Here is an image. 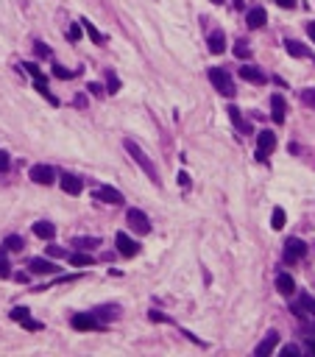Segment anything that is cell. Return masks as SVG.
I'll return each mask as SVG.
<instances>
[{"mask_svg": "<svg viewBox=\"0 0 315 357\" xmlns=\"http://www.w3.org/2000/svg\"><path fill=\"white\" fill-rule=\"evenodd\" d=\"M307 352H312V354H315V341H310V343H307Z\"/></svg>", "mask_w": 315, "mask_h": 357, "instance_id": "7dc6e473", "label": "cell"}, {"mask_svg": "<svg viewBox=\"0 0 315 357\" xmlns=\"http://www.w3.org/2000/svg\"><path fill=\"white\" fill-rule=\"evenodd\" d=\"M226 112H229V117H231V123H234V126H237V129H240V132H243V134H251V123H246V120H243V115H240V109H237V106H234V104H231V106H229V109H226Z\"/></svg>", "mask_w": 315, "mask_h": 357, "instance_id": "ac0fdd59", "label": "cell"}, {"mask_svg": "<svg viewBox=\"0 0 315 357\" xmlns=\"http://www.w3.org/2000/svg\"><path fill=\"white\" fill-rule=\"evenodd\" d=\"M28 176H31L37 184H53L56 182V170H53L50 165H34Z\"/></svg>", "mask_w": 315, "mask_h": 357, "instance_id": "30bf717a", "label": "cell"}, {"mask_svg": "<svg viewBox=\"0 0 315 357\" xmlns=\"http://www.w3.org/2000/svg\"><path fill=\"white\" fill-rule=\"evenodd\" d=\"M231 3H234V9H240V6H243V0H231Z\"/></svg>", "mask_w": 315, "mask_h": 357, "instance_id": "c3c4849f", "label": "cell"}, {"mask_svg": "<svg viewBox=\"0 0 315 357\" xmlns=\"http://www.w3.org/2000/svg\"><path fill=\"white\" fill-rule=\"evenodd\" d=\"M81 26H84V28H87V34H90V39H92V42H95V45H103V42H106V37H103V34H100V31H98V28H95V26H92V22H87V20H81Z\"/></svg>", "mask_w": 315, "mask_h": 357, "instance_id": "cb8c5ba5", "label": "cell"}, {"mask_svg": "<svg viewBox=\"0 0 315 357\" xmlns=\"http://www.w3.org/2000/svg\"><path fill=\"white\" fill-rule=\"evenodd\" d=\"M179 184H181V187H184V190H187V187H190V176H187V173H184V170H181V173H179Z\"/></svg>", "mask_w": 315, "mask_h": 357, "instance_id": "b9f144b4", "label": "cell"}, {"mask_svg": "<svg viewBox=\"0 0 315 357\" xmlns=\"http://www.w3.org/2000/svg\"><path fill=\"white\" fill-rule=\"evenodd\" d=\"M293 354H296V357L301 354V349L296 346V343H290V346H284V349H282V357H293Z\"/></svg>", "mask_w": 315, "mask_h": 357, "instance_id": "74e56055", "label": "cell"}, {"mask_svg": "<svg viewBox=\"0 0 315 357\" xmlns=\"http://www.w3.org/2000/svg\"><path fill=\"white\" fill-rule=\"evenodd\" d=\"M34 50H37V56H42V59L50 56V47H47L45 42H34Z\"/></svg>", "mask_w": 315, "mask_h": 357, "instance_id": "d590c367", "label": "cell"}, {"mask_svg": "<svg viewBox=\"0 0 315 357\" xmlns=\"http://www.w3.org/2000/svg\"><path fill=\"white\" fill-rule=\"evenodd\" d=\"M240 75H243L246 81H254V84H265V81H268V79H265V73H262V70H259V67H251V64L240 67Z\"/></svg>", "mask_w": 315, "mask_h": 357, "instance_id": "2e32d148", "label": "cell"}, {"mask_svg": "<svg viewBox=\"0 0 315 357\" xmlns=\"http://www.w3.org/2000/svg\"><path fill=\"white\" fill-rule=\"evenodd\" d=\"M299 318H307V315H315V299L310 293H299V299H296V304L290 307Z\"/></svg>", "mask_w": 315, "mask_h": 357, "instance_id": "9c48e42d", "label": "cell"}, {"mask_svg": "<svg viewBox=\"0 0 315 357\" xmlns=\"http://www.w3.org/2000/svg\"><path fill=\"white\" fill-rule=\"evenodd\" d=\"M212 3H218V6H221V3H226V0H212Z\"/></svg>", "mask_w": 315, "mask_h": 357, "instance_id": "681fc988", "label": "cell"}, {"mask_svg": "<svg viewBox=\"0 0 315 357\" xmlns=\"http://www.w3.org/2000/svg\"><path fill=\"white\" fill-rule=\"evenodd\" d=\"M87 89H90L92 95H100V92H103V87H100V84H90V87H87Z\"/></svg>", "mask_w": 315, "mask_h": 357, "instance_id": "ee69618b", "label": "cell"}, {"mask_svg": "<svg viewBox=\"0 0 315 357\" xmlns=\"http://www.w3.org/2000/svg\"><path fill=\"white\" fill-rule=\"evenodd\" d=\"M28 268H31L34 273H56L59 268L50 263V260H42V257H34L31 263H28Z\"/></svg>", "mask_w": 315, "mask_h": 357, "instance_id": "e0dca14e", "label": "cell"}, {"mask_svg": "<svg viewBox=\"0 0 315 357\" xmlns=\"http://www.w3.org/2000/svg\"><path fill=\"white\" fill-rule=\"evenodd\" d=\"M47 257H67V251L59 246H47Z\"/></svg>", "mask_w": 315, "mask_h": 357, "instance_id": "f35d334b", "label": "cell"}, {"mask_svg": "<svg viewBox=\"0 0 315 357\" xmlns=\"http://www.w3.org/2000/svg\"><path fill=\"white\" fill-rule=\"evenodd\" d=\"M53 75H56V79H64V81H67V79H73V70H67V67H62V64H56V67H53Z\"/></svg>", "mask_w": 315, "mask_h": 357, "instance_id": "d6a6232c", "label": "cell"}, {"mask_svg": "<svg viewBox=\"0 0 315 357\" xmlns=\"http://www.w3.org/2000/svg\"><path fill=\"white\" fill-rule=\"evenodd\" d=\"M284 47H287V53H290V56H296V59H307V56H310V50H307L301 42H296V39H287Z\"/></svg>", "mask_w": 315, "mask_h": 357, "instance_id": "44dd1931", "label": "cell"}, {"mask_svg": "<svg viewBox=\"0 0 315 357\" xmlns=\"http://www.w3.org/2000/svg\"><path fill=\"white\" fill-rule=\"evenodd\" d=\"M6 276H11V265L6 260V246H3V251H0V279H6Z\"/></svg>", "mask_w": 315, "mask_h": 357, "instance_id": "83f0119b", "label": "cell"}, {"mask_svg": "<svg viewBox=\"0 0 315 357\" xmlns=\"http://www.w3.org/2000/svg\"><path fill=\"white\" fill-rule=\"evenodd\" d=\"M276 3L282 6V9H293V6H296V0H276Z\"/></svg>", "mask_w": 315, "mask_h": 357, "instance_id": "7bdbcfd3", "label": "cell"}, {"mask_svg": "<svg viewBox=\"0 0 315 357\" xmlns=\"http://www.w3.org/2000/svg\"><path fill=\"white\" fill-rule=\"evenodd\" d=\"M73 246L78 248V251H90V248H98L100 246V237H75Z\"/></svg>", "mask_w": 315, "mask_h": 357, "instance_id": "7402d4cb", "label": "cell"}, {"mask_svg": "<svg viewBox=\"0 0 315 357\" xmlns=\"http://www.w3.org/2000/svg\"><path fill=\"white\" fill-rule=\"evenodd\" d=\"M276 148V134L271 132V129H262V132L257 134V159L259 162H265L268 159V154Z\"/></svg>", "mask_w": 315, "mask_h": 357, "instance_id": "3957f363", "label": "cell"}, {"mask_svg": "<svg viewBox=\"0 0 315 357\" xmlns=\"http://www.w3.org/2000/svg\"><path fill=\"white\" fill-rule=\"evenodd\" d=\"M22 326H25V329H34V332L42 329V324H39V321H34V318H25V321H22Z\"/></svg>", "mask_w": 315, "mask_h": 357, "instance_id": "60d3db41", "label": "cell"}, {"mask_svg": "<svg viewBox=\"0 0 315 357\" xmlns=\"http://www.w3.org/2000/svg\"><path fill=\"white\" fill-rule=\"evenodd\" d=\"M307 254V246L304 240H299V237H287V243H284V263H299L301 257Z\"/></svg>", "mask_w": 315, "mask_h": 357, "instance_id": "277c9868", "label": "cell"}, {"mask_svg": "<svg viewBox=\"0 0 315 357\" xmlns=\"http://www.w3.org/2000/svg\"><path fill=\"white\" fill-rule=\"evenodd\" d=\"M37 89H39V95H42V98H47L53 106H59V98H56V95H50V89L45 87V81H37Z\"/></svg>", "mask_w": 315, "mask_h": 357, "instance_id": "f1b7e54d", "label": "cell"}, {"mask_svg": "<svg viewBox=\"0 0 315 357\" xmlns=\"http://www.w3.org/2000/svg\"><path fill=\"white\" fill-rule=\"evenodd\" d=\"M234 56H237V59H248V56H251V50H248V45L243 42V39L234 45Z\"/></svg>", "mask_w": 315, "mask_h": 357, "instance_id": "836d02e7", "label": "cell"}, {"mask_svg": "<svg viewBox=\"0 0 315 357\" xmlns=\"http://www.w3.org/2000/svg\"><path fill=\"white\" fill-rule=\"evenodd\" d=\"M11 318H14V321H20V324H22V321H25V318H31V315H28L25 307H14V310H11Z\"/></svg>", "mask_w": 315, "mask_h": 357, "instance_id": "e575fe53", "label": "cell"}, {"mask_svg": "<svg viewBox=\"0 0 315 357\" xmlns=\"http://www.w3.org/2000/svg\"><path fill=\"white\" fill-rule=\"evenodd\" d=\"M67 260H70V265H75V268H81V265H92V257H90V254H84V251H73V254H67Z\"/></svg>", "mask_w": 315, "mask_h": 357, "instance_id": "603a6c76", "label": "cell"}, {"mask_svg": "<svg viewBox=\"0 0 315 357\" xmlns=\"http://www.w3.org/2000/svg\"><path fill=\"white\" fill-rule=\"evenodd\" d=\"M117 89H120V79H117L115 73H106V92H112V95H117Z\"/></svg>", "mask_w": 315, "mask_h": 357, "instance_id": "d4e9b609", "label": "cell"}, {"mask_svg": "<svg viewBox=\"0 0 315 357\" xmlns=\"http://www.w3.org/2000/svg\"><path fill=\"white\" fill-rule=\"evenodd\" d=\"M209 81H212V87L218 89L221 95H234V81H231V75H229V70H223V67H209Z\"/></svg>", "mask_w": 315, "mask_h": 357, "instance_id": "7a4b0ae2", "label": "cell"}, {"mask_svg": "<svg viewBox=\"0 0 315 357\" xmlns=\"http://www.w3.org/2000/svg\"><path fill=\"white\" fill-rule=\"evenodd\" d=\"M92 198L95 201H103V204H123V193L115 187H109V184H103V187H95L92 190Z\"/></svg>", "mask_w": 315, "mask_h": 357, "instance_id": "8992f818", "label": "cell"}, {"mask_svg": "<svg viewBox=\"0 0 315 357\" xmlns=\"http://www.w3.org/2000/svg\"><path fill=\"white\" fill-rule=\"evenodd\" d=\"M276 343H279V335H276V332H268V335H265V341L259 343L254 352H257V357H268L273 349H276Z\"/></svg>", "mask_w": 315, "mask_h": 357, "instance_id": "5bb4252c", "label": "cell"}, {"mask_svg": "<svg viewBox=\"0 0 315 357\" xmlns=\"http://www.w3.org/2000/svg\"><path fill=\"white\" fill-rule=\"evenodd\" d=\"M271 226H273V229H282V226H284V210H282V207H276V210L271 212Z\"/></svg>", "mask_w": 315, "mask_h": 357, "instance_id": "484cf974", "label": "cell"}, {"mask_svg": "<svg viewBox=\"0 0 315 357\" xmlns=\"http://www.w3.org/2000/svg\"><path fill=\"white\" fill-rule=\"evenodd\" d=\"M246 22H248V28H262L265 22H268V11L257 6V9H251V11L246 14Z\"/></svg>", "mask_w": 315, "mask_h": 357, "instance_id": "4fadbf2b", "label": "cell"}, {"mask_svg": "<svg viewBox=\"0 0 315 357\" xmlns=\"http://www.w3.org/2000/svg\"><path fill=\"white\" fill-rule=\"evenodd\" d=\"M34 235L42 237V240H50V237L56 235V226H53L50 221H37L34 223Z\"/></svg>", "mask_w": 315, "mask_h": 357, "instance_id": "d6986e66", "label": "cell"}, {"mask_svg": "<svg viewBox=\"0 0 315 357\" xmlns=\"http://www.w3.org/2000/svg\"><path fill=\"white\" fill-rule=\"evenodd\" d=\"M9 251H22V237L20 235H11V237H6V243H3Z\"/></svg>", "mask_w": 315, "mask_h": 357, "instance_id": "4316f807", "label": "cell"}, {"mask_svg": "<svg viewBox=\"0 0 315 357\" xmlns=\"http://www.w3.org/2000/svg\"><path fill=\"white\" fill-rule=\"evenodd\" d=\"M117 313H120L117 307H98V310H95V315H98V318H115Z\"/></svg>", "mask_w": 315, "mask_h": 357, "instance_id": "1f68e13d", "label": "cell"}, {"mask_svg": "<svg viewBox=\"0 0 315 357\" xmlns=\"http://www.w3.org/2000/svg\"><path fill=\"white\" fill-rule=\"evenodd\" d=\"M75 106H78V109H84V106H87V98H84V95H78V98H75Z\"/></svg>", "mask_w": 315, "mask_h": 357, "instance_id": "bcb514c9", "label": "cell"}, {"mask_svg": "<svg viewBox=\"0 0 315 357\" xmlns=\"http://www.w3.org/2000/svg\"><path fill=\"white\" fill-rule=\"evenodd\" d=\"M126 221H128V226H132L137 235H148V232H151V221H148V215L142 210H128Z\"/></svg>", "mask_w": 315, "mask_h": 357, "instance_id": "5b68a950", "label": "cell"}, {"mask_svg": "<svg viewBox=\"0 0 315 357\" xmlns=\"http://www.w3.org/2000/svg\"><path fill=\"white\" fill-rule=\"evenodd\" d=\"M301 100H304V106H310V109H315V89H301Z\"/></svg>", "mask_w": 315, "mask_h": 357, "instance_id": "4dcf8cb0", "label": "cell"}, {"mask_svg": "<svg viewBox=\"0 0 315 357\" xmlns=\"http://www.w3.org/2000/svg\"><path fill=\"white\" fill-rule=\"evenodd\" d=\"M73 326L81 332H90V329H103V324H100V318L95 313H78L73 315Z\"/></svg>", "mask_w": 315, "mask_h": 357, "instance_id": "52a82bcc", "label": "cell"}, {"mask_svg": "<svg viewBox=\"0 0 315 357\" xmlns=\"http://www.w3.org/2000/svg\"><path fill=\"white\" fill-rule=\"evenodd\" d=\"M284 112H287V106H284V98L282 95H271V117L273 123H284Z\"/></svg>", "mask_w": 315, "mask_h": 357, "instance_id": "7c38bea8", "label": "cell"}, {"mask_svg": "<svg viewBox=\"0 0 315 357\" xmlns=\"http://www.w3.org/2000/svg\"><path fill=\"white\" fill-rule=\"evenodd\" d=\"M123 145H126V151L132 154V159H134L137 165H140L142 170H145V173H148V178H151L153 184H159V182H162V178H159V173H156V165H153L151 159H148V154L142 151V148L137 145L134 140H126V142H123Z\"/></svg>", "mask_w": 315, "mask_h": 357, "instance_id": "6da1fadb", "label": "cell"}, {"mask_svg": "<svg viewBox=\"0 0 315 357\" xmlns=\"http://www.w3.org/2000/svg\"><path fill=\"white\" fill-rule=\"evenodd\" d=\"M9 165H11L9 154H6V151H0V173H6V170H9Z\"/></svg>", "mask_w": 315, "mask_h": 357, "instance_id": "ab89813d", "label": "cell"}, {"mask_svg": "<svg viewBox=\"0 0 315 357\" xmlns=\"http://www.w3.org/2000/svg\"><path fill=\"white\" fill-rule=\"evenodd\" d=\"M115 246H117V251H120L123 257H137V251H140L137 240H132L126 232H117V235H115Z\"/></svg>", "mask_w": 315, "mask_h": 357, "instance_id": "ba28073f", "label": "cell"}, {"mask_svg": "<svg viewBox=\"0 0 315 357\" xmlns=\"http://www.w3.org/2000/svg\"><path fill=\"white\" fill-rule=\"evenodd\" d=\"M206 45H209L212 53H223V50H226V37H223V31H212L209 39H206Z\"/></svg>", "mask_w": 315, "mask_h": 357, "instance_id": "ffe728a7", "label": "cell"}, {"mask_svg": "<svg viewBox=\"0 0 315 357\" xmlns=\"http://www.w3.org/2000/svg\"><path fill=\"white\" fill-rule=\"evenodd\" d=\"M67 39H70V42H78V39H81V26H70Z\"/></svg>", "mask_w": 315, "mask_h": 357, "instance_id": "8d00e7d4", "label": "cell"}, {"mask_svg": "<svg viewBox=\"0 0 315 357\" xmlns=\"http://www.w3.org/2000/svg\"><path fill=\"white\" fill-rule=\"evenodd\" d=\"M59 184H62V190L67 195H78L81 190H84V182H81L78 176H73V173H64L62 178H59Z\"/></svg>", "mask_w": 315, "mask_h": 357, "instance_id": "8fae6325", "label": "cell"}, {"mask_svg": "<svg viewBox=\"0 0 315 357\" xmlns=\"http://www.w3.org/2000/svg\"><path fill=\"white\" fill-rule=\"evenodd\" d=\"M276 290H279L282 296H293V293H296L293 276H290V273H279V276H276Z\"/></svg>", "mask_w": 315, "mask_h": 357, "instance_id": "9a60e30c", "label": "cell"}, {"mask_svg": "<svg viewBox=\"0 0 315 357\" xmlns=\"http://www.w3.org/2000/svg\"><path fill=\"white\" fill-rule=\"evenodd\" d=\"M307 34H310V39L315 42V22H307Z\"/></svg>", "mask_w": 315, "mask_h": 357, "instance_id": "f6af8a7d", "label": "cell"}, {"mask_svg": "<svg viewBox=\"0 0 315 357\" xmlns=\"http://www.w3.org/2000/svg\"><path fill=\"white\" fill-rule=\"evenodd\" d=\"M22 67H25V73L28 75H34V81H45V75H42V70L37 67V64L34 62H28V64H22Z\"/></svg>", "mask_w": 315, "mask_h": 357, "instance_id": "f546056e", "label": "cell"}]
</instances>
